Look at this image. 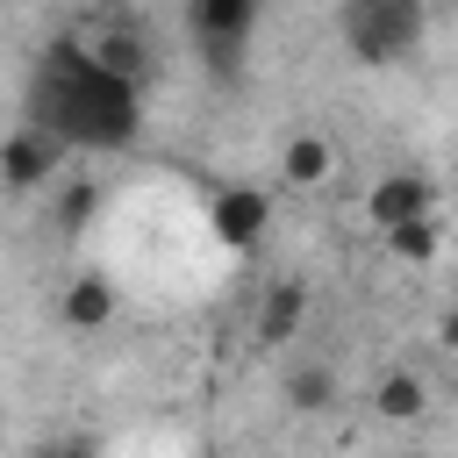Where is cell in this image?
Segmentation results:
<instances>
[{
    "mask_svg": "<svg viewBox=\"0 0 458 458\" xmlns=\"http://www.w3.org/2000/svg\"><path fill=\"white\" fill-rule=\"evenodd\" d=\"M21 122H43L50 136H64L72 150H129L143 136V86L114 79L93 43L79 36H57L43 43L36 57V79H29V114Z\"/></svg>",
    "mask_w": 458,
    "mask_h": 458,
    "instance_id": "6da1fadb",
    "label": "cell"
},
{
    "mask_svg": "<svg viewBox=\"0 0 458 458\" xmlns=\"http://www.w3.org/2000/svg\"><path fill=\"white\" fill-rule=\"evenodd\" d=\"M329 172H336V143H329V136H315V129L286 136V150H279V179H286L293 193H315Z\"/></svg>",
    "mask_w": 458,
    "mask_h": 458,
    "instance_id": "30bf717a",
    "label": "cell"
},
{
    "mask_svg": "<svg viewBox=\"0 0 458 458\" xmlns=\"http://www.w3.org/2000/svg\"><path fill=\"white\" fill-rule=\"evenodd\" d=\"M114 308H122V293H114V279H107V272H79V279L64 286V301H57L64 329H107V322H114Z\"/></svg>",
    "mask_w": 458,
    "mask_h": 458,
    "instance_id": "9c48e42d",
    "label": "cell"
},
{
    "mask_svg": "<svg viewBox=\"0 0 458 458\" xmlns=\"http://www.w3.org/2000/svg\"><path fill=\"white\" fill-rule=\"evenodd\" d=\"M372 415H379V422H422V415H429V379L408 372V365L379 372V386H372Z\"/></svg>",
    "mask_w": 458,
    "mask_h": 458,
    "instance_id": "7c38bea8",
    "label": "cell"
},
{
    "mask_svg": "<svg viewBox=\"0 0 458 458\" xmlns=\"http://www.w3.org/2000/svg\"><path fill=\"white\" fill-rule=\"evenodd\" d=\"M279 401H286L293 415H329V408H336V372H329L322 358H293V365L279 372Z\"/></svg>",
    "mask_w": 458,
    "mask_h": 458,
    "instance_id": "8fae6325",
    "label": "cell"
},
{
    "mask_svg": "<svg viewBox=\"0 0 458 458\" xmlns=\"http://www.w3.org/2000/svg\"><path fill=\"white\" fill-rule=\"evenodd\" d=\"M250 29H258V0H193L186 7V36H193L208 79H236L243 72Z\"/></svg>",
    "mask_w": 458,
    "mask_h": 458,
    "instance_id": "3957f363",
    "label": "cell"
},
{
    "mask_svg": "<svg viewBox=\"0 0 458 458\" xmlns=\"http://www.w3.org/2000/svg\"><path fill=\"white\" fill-rule=\"evenodd\" d=\"M93 208H100V186H93V179H72V186L57 193V229L79 236V229L93 222Z\"/></svg>",
    "mask_w": 458,
    "mask_h": 458,
    "instance_id": "5bb4252c",
    "label": "cell"
},
{
    "mask_svg": "<svg viewBox=\"0 0 458 458\" xmlns=\"http://www.w3.org/2000/svg\"><path fill=\"white\" fill-rule=\"evenodd\" d=\"M208 229L222 250H258V236L272 229V193L265 186H222L208 200Z\"/></svg>",
    "mask_w": 458,
    "mask_h": 458,
    "instance_id": "8992f818",
    "label": "cell"
},
{
    "mask_svg": "<svg viewBox=\"0 0 458 458\" xmlns=\"http://www.w3.org/2000/svg\"><path fill=\"white\" fill-rule=\"evenodd\" d=\"M301 329H308V279H272L258 315H250V344L258 351H286Z\"/></svg>",
    "mask_w": 458,
    "mask_h": 458,
    "instance_id": "52a82bcc",
    "label": "cell"
},
{
    "mask_svg": "<svg viewBox=\"0 0 458 458\" xmlns=\"http://www.w3.org/2000/svg\"><path fill=\"white\" fill-rule=\"evenodd\" d=\"M64 136H50L43 122H14L7 129V150H0V172H7V193H36L57 165H64Z\"/></svg>",
    "mask_w": 458,
    "mask_h": 458,
    "instance_id": "5b68a950",
    "label": "cell"
},
{
    "mask_svg": "<svg viewBox=\"0 0 458 458\" xmlns=\"http://www.w3.org/2000/svg\"><path fill=\"white\" fill-rule=\"evenodd\" d=\"M386 250H394L401 265H429V258L444 250V229H437V222H408V229L386 236Z\"/></svg>",
    "mask_w": 458,
    "mask_h": 458,
    "instance_id": "4fadbf2b",
    "label": "cell"
},
{
    "mask_svg": "<svg viewBox=\"0 0 458 458\" xmlns=\"http://www.w3.org/2000/svg\"><path fill=\"white\" fill-rule=\"evenodd\" d=\"M36 458H100V451H93V444H86V437H64V444H43V451H36Z\"/></svg>",
    "mask_w": 458,
    "mask_h": 458,
    "instance_id": "9a60e30c",
    "label": "cell"
},
{
    "mask_svg": "<svg viewBox=\"0 0 458 458\" xmlns=\"http://www.w3.org/2000/svg\"><path fill=\"white\" fill-rule=\"evenodd\" d=\"M437 344H444V351H458V301L444 308V322H437Z\"/></svg>",
    "mask_w": 458,
    "mask_h": 458,
    "instance_id": "2e32d148",
    "label": "cell"
},
{
    "mask_svg": "<svg viewBox=\"0 0 458 458\" xmlns=\"http://www.w3.org/2000/svg\"><path fill=\"white\" fill-rule=\"evenodd\" d=\"M336 36H344V50L358 64H401L429 36V7L422 0H344Z\"/></svg>",
    "mask_w": 458,
    "mask_h": 458,
    "instance_id": "7a4b0ae2",
    "label": "cell"
},
{
    "mask_svg": "<svg viewBox=\"0 0 458 458\" xmlns=\"http://www.w3.org/2000/svg\"><path fill=\"white\" fill-rule=\"evenodd\" d=\"M93 57H100L114 79H129V86H143V79H150V36H143L129 14H114V21L93 36Z\"/></svg>",
    "mask_w": 458,
    "mask_h": 458,
    "instance_id": "ba28073f",
    "label": "cell"
},
{
    "mask_svg": "<svg viewBox=\"0 0 458 458\" xmlns=\"http://www.w3.org/2000/svg\"><path fill=\"white\" fill-rule=\"evenodd\" d=\"M365 215H372L379 236L408 229V222H437V186H429V172H386V179H372Z\"/></svg>",
    "mask_w": 458,
    "mask_h": 458,
    "instance_id": "277c9868",
    "label": "cell"
}]
</instances>
